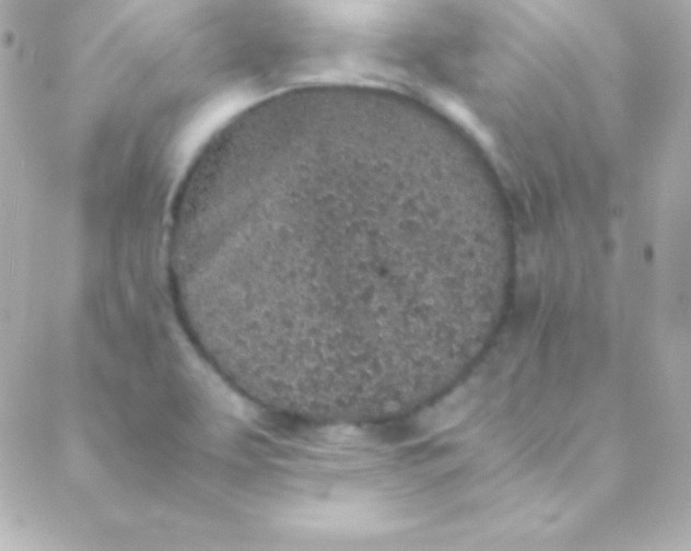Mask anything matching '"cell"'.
Listing matches in <instances>:
<instances>
[{
    "label": "cell",
    "instance_id": "6da1fadb",
    "mask_svg": "<svg viewBox=\"0 0 691 551\" xmlns=\"http://www.w3.org/2000/svg\"><path fill=\"white\" fill-rule=\"evenodd\" d=\"M384 167L338 164L283 178L259 201L209 292L211 331L254 355L356 371L432 328L391 239Z\"/></svg>",
    "mask_w": 691,
    "mask_h": 551
}]
</instances>
